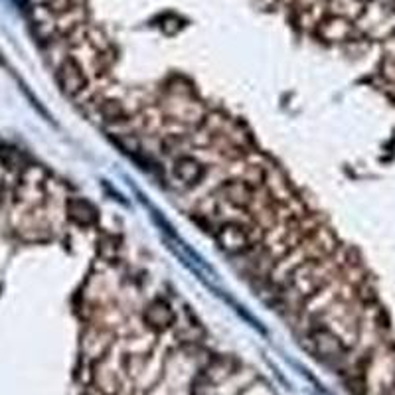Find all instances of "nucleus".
Returning a JSON list of instances; mask_svg holds the SVG:
<instances>
[{"label": "nucleus", "instance_id": "nucleus-1", "mask_svg": "<svg viewBox=\"0 0 395 395\" xmlns=\"http://www.w3.org/2000/svg\"><path fill=\"white\" fill-rule=\"evenodd\" d=\"M352 251L344 249L342 245L332 255L324 259L309 261L302 267L295 271L289 281L275 290L273 305L285 314V317H299L305 300L312 297L318 289H322L330 281H334L350 263Z\"/></svg>", "mask_w": 395, "mask_h": 395}, {"label": "nucleus", "instance_id": "nucleus-2", "mask_svg": "<svg viewBox=\"0 0 395 395\" xmlns=\"http://www.w3.org/2000/svg\"><path fill=\"white\" fill-rule=\"evenodd\" d=\"M263 235L265 233L251 220H232L213 228V240L218 249L230 257H237L241 253L249 251L253 245L259 243Z\"/></svg>", "mask_w": 395, "mask_h": 395}, {"label": "nucleus", "instance_id": "nucleus-3", "mask_svg": "<svg viewBox=\"0 0 395 395\" xmlns=\"http://www.w3.org/2000/svg\"><path fill=\"white\" fill-rule=\"evenodd\" d=\"M364 389H376L377 395L389 394L395 387V348L384 346L372 352L362 374Z\"/></svg>", "mask_w": 395, "mask_h": 395}, {"label": "nucleus", "instance_id": "nucleus-4", "mask_svg": "<svg viewBox=\"0 0 395 395\" xmlns=\"http://www.w3.org/2000/svg\"><path fill=\"white\" fill-rule=\"evenodd\" d=\"M309 340L314 354L326 362H338L346 356V342L338 336L332 328L324 326V324H312L309 328Z\"/></svg>", "mask_w": 395, "mask_h": 395}, {"label": "nucleus", "instance_id": "nucleus-5", "mask_svg": "<svg viewBox=\"0 0 395 395\" xmlns=\"http://www.w3.org/2000/svg\"><path fill=\"white\" fill-rule=\"evenodd\" d=\"M89 105L93 107V113H95L105 125L111 126H121V125H131L135 115L126 109L125 101H121L119 97L107 95L105 91L93 95L89 101Z\"/></svg>", "mask_w": 395, "mask_h": 395}, {"label": "nucleus", "instance_id": "nucleus-6", "mask_svg": "<svg viewBox=\"0 0 395 395\" xmlns=\"http://www.w3.org/2000/svg\"><path fill=\"white\" fill-rule=\"evenodd\" d=\"M56 79H58L61 93L68 95L69 99H81L87 93L89 83H91L86 69L81 68L73 58H66L59 64Z\"/></svg>", "mask_w": 395, "mask_h": 395}, {"label": "nucleus", "instance_id": "nucleus-7", "mask_svg": "<svg viewBox=\"0 0 395 395\" xmlns=\"http://www.w3.org/2000/svg\"><path fill=\"white\" fill-rule=\"evenodd\" d=\"M210 172V166L204 163L202 158L194 153L174 156L172 176L176 182H180L184 188H196L206 180Z\"/></svg>", "mask_w": 395, "mask_h": 395}, {"label": "nucleus", "instance_id": "nucleus-8", "mask_svg": "<svg viewBox=\"0 0 395 395\" xmlns=\"http://www.w3.org/2000/svg\"><path fill=\"white\" fill-rule=\"evenodd\" d=\"M115 344V332L111 328L101 326L97 322H89L83 336H81V350L89 360L99 362L109 354V350Z\"/></svg>", "mask_w": 395, "mask_h": 395}, {"label": "nucleus", "instance_id": "nucleus-9", "mask_svg": "<svg viewBox=\"0 0 395 395\" xmlns=\"http://www.w3.org/2000/svg\"><path fill=\"white\" fill-rule=\"evenodd\" d=\"M255 186L237 180V178H223V182L216 188V196L222 200L223 204H228L230 208L237 210V212L247 213V208L255 198Z\"/></svg>", "mask_w": 395, "mask_h": 395}, {"label": "nucleus", "instance_id": "nucleus-10", "mask_svg": "<svg viewBox=\"0 0 395 395\" xmlns=\"http://www.w3.org/2000/svg\"><path fill=\"white\" fill-rule=\"evenodd\" d=\"M143 324L158 334L176 324V312L170 307V302H166L164 299L151 300L143 310Z\"/></svg>", "mask_w": 395, "mask_h": 395}, {"label": "nucleus", "instance_id": "nucleus-11", "mask_svg": "<svg viewBox=\"0 0 395 395\" xmlns=\"http://www.w3.org/2000/svg\"><path fill=\"white\" fill-rule=\"evenodd\" d=\"M317 36L324 42H346L354 36V22H350L346 18H340L334 14H328L317 24Z\"/></svg>", "mask_w": 395, "mask_h": 395}, {"label": "nucleus", "instance_id": "nucleus-12", "mask_svg": "<svg viewBox=\"0 0 395 395\" xmlns=\"http://www.w3.org/2000/svg\"><path fill=\"white\" fill-rule=\"evenodd\" d=\"M66 213L68 220L78 228H93L99 220V213L93 204L86 198H69L66 204Z\"/></svg>", "mask_w": 395, "mask_h": 395}, {"label": "nucleus", "instance_id": "nucleus-13", "mask_svg": "<svg viewBox=\"0 0 395 395\" xmlns=\"http://www.w3.org/2000/svg\"><path fill=\"white\" fill-rule=\"evenodd\" d=\"M364 6L360 0H328V14H334L340 18L356 20L364 14Z\"/></svg>", "mask_w": 395, "mask_h": 395}, {"label": "nucleus", "instance_id": "nucleus-14", "mask_svg": "<svg viewBox=\"0 0 395 395\" xmlns=\"http://www.w3.org/2000/svg\"><path fill=\"white\" fill-rule=\"evenodd\" d=\"M99 245H107V251L99 253V255H101L103 259L109 261V263H113V261L119 257V251H121V247H119V240H117V237H113V235H101Z\"/></svg>", "mask_w": 395, "mask_h": 395}, {"label": "nucleus", "instance_id": "nucleus-15", "mask_svg": "<svg viewBox=\"0 0 395 395\" xmlns=\"http://www.w3.org/2000/svg\"><path fill=\"white\" fill-rule=\"evenodd\" d=\"M46 8L54 14V16H61V14H66L69 10L76 8V4H73V0H48V6Z\"/></svg>", "mask_w": 395, "mask_h": 395}, {"label": "nucleus", "instance_id": "nucleus-16", "mask_svg": "<svg viewBox=\"0 0 395 395\" xmlns=\"http://www.w3.org/2000/svg\"><path fill=\"white\" fill-rule=\"evenodd\" d=\"M382 76H384L387 81L395 83V59L394 58H387L386 61H384V66H382Z\"/></svg>", "mask_w": 395, "mask_h": 395}, {"label": "nucleus", "instance_id": "nucleus-17", "mask_svg": "<svg viewBox=\"0 0 395 395\" xmlns=\"http://www.w3.org/2000/svg\"><path fill=\"white\" fill-rule=\"evenodd\" d=\"M73 4H76V6H81V4H83V0H73Z\"/></svg>", "mask_w": 395, "mask_h": 395}, {"label": "nucleus", "instance_id": "nucleus-18", "mask_svg": "<svg viewBox=\"0 0 395 395\" xmlns=\"http://www.w3.org/2000/svg\"><path fill=\"white\" fill-rule=\"evenodd\" d=\"M360 2H362V4H367V2H370V0H360Z\"/></svg>", "mask_w": 395, "mask_h": 395}]
</instances>
